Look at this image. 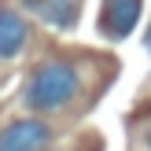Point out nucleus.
<instances>
[{
	"label": "nucleus",
	"mask_w": 151,
	"mask_h": 151,
	"mask_svg": "<svg viewBox=\"0 0 151 151\" xmlns=\"http://www.w3.org/2000/svg\"><path fill=\"white\" fill-rule=\"evenodd\" d=\"M81 92V70L70 59H44L33 66L22 88V103L37 114H55V111L70 107L74 96Z\"/></svg>",
	"instance_id": "obj_1"
},
{
	"label": "nucleus",
	"mask_w": 151,
	"mask_h": 151,
	"mask_svg": "<svg viewBox=\"0 0 151 151\" xmlns=\"http://www.w3.org/2000/svg\"><path fill=\"white\" fill-rule=\"evenodd\" d=\"M55 140V129H52L44 118H15L0 129V151H44Z\"/></svg>",
	"instance_id": "obj_2"
},
{
	"label": "nucleus",
	"mask_w": 151,
	"mask_h": 151,
	"mask_svg": "<svg viewBox=\"0 0 151 151\" xmlns=\"http://www.w3.org/2000/svg\"><path fill=\"white\" fill-rule=\"evenodd\" d=\"M22 15H33L37 22H44L55 33H66V29L78 26L81 19V0H19Z\"/></svg>",
	"instance_id": "obj_3"
},
{
	"label": "nucleus",
	"mask_w": 151,
	"mask_h": 151,
	"mask_svg": "<svg viewBox=\"0 0 151 151\" xmlns=\"http://www.w3.org/2000/svg\"><path fill=\"white\" fill-rule=\"evenodd\" d=\"M144 0H103L100 4V33L107 41H125L137 29Z\"/></svg>",
	"instance_id": "obj_4"
},
{
	"label": "nucleus",
	"mask_w": 151,
	"mask_h": 151,
	"mask_svg": "<svg viewBox=\"0 0 151 151\" xmlns=\"http://www.w3.org/2000/svg\"><path fill=\"white\" fill-rule=\"evenodd\" d=\"M29 48V22L19 7L0 4V59H19Z\"/></svg>",
	"instance_id": "obj_5"
},
{
	"label": "nucleus",
	"mask_w": 151,
	"mask_h": 151,
	"mask_svg": "<svg viewBox=\"0 0 151 151\" xmlns=\"http://www.w3.org/2000/svg\"><path fill=\"white\" fill-rule=\"evenodd\" d=\"M144 44H147V52H151V26H147V33H144Z\"/></svg>",
	"instance_id": "obj_6"
},
{
	"label": "nucleus",
	"mask_w": 151,
	"mask_h": 151,
	"mask_svg": "<svg viewBox=\"0 0 151 151\" xmlns=\"http://www.w3.org/2000/svg\"><path fill=\"white\" fill-rule=\"evenodd\" d=\"M147 151H151V133H147Z\"/></svg>",
	"instance_id": "obj_7"
}]
</instances>
